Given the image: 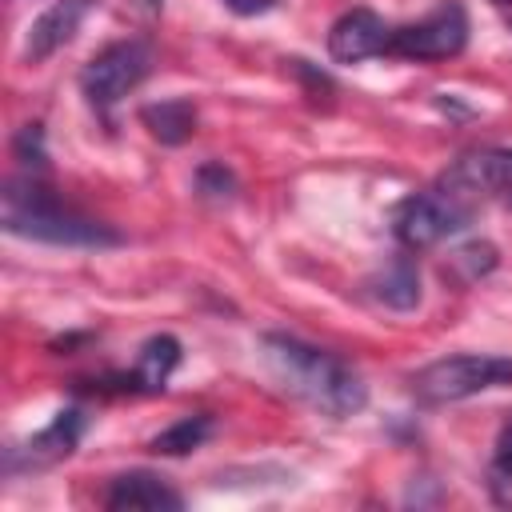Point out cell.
<instances>
[{"label":"cell","mask_w":512,"mask_h":512,"mask_svg":"<svg viewBox=\"0 0 512 512\" xmlns=\"http://www.w3.org/2000/svg\"><path fill=\"white\" fill-rule=\"evenodd\" d=\"M260 348H264L260 356H264V368L272 372V380L284 392H292L296 400H304L308 408L340 420L368 404L364 380L336 352H324V348L304 344L284 332H268L260 340Z\"/></svg>","instance_id":"1"},{"label":"cell","mask_w":512,"mask_h":512,"mask_svg":"<svg viewBox=\"0 0 512 512\" xmlns=\"http://www.w3.org/2000/svg\"><path fill=\"white\" fill-rule=\"evenodd\" d=\"M4 232L40 240V244H68V248H108L120 244V232L84 216L80 208L64 204L56 192L40 188L32 176L4 184Z\"/></svg>","instance_id":"2"},{"label":"cell","mask_w":512,"mask_h":512,"mask_svg":"<svg viewBox=\"0 0 512 512\" xmlns=\"http://www.w3.org/2000/svg\"><path fill=\"white\" fill-rule=\"evenodd\" d=\"M476 200L468 192H460L456 184H448L444 176L424 188V192H412L396 204L392 212V232L404 248H432L440 244L444 236H456L472 224L476 216Z\"/></svg>","instance_id":"3"},{"label":"cell","mask_w":512,"mask_h":512,"mask_svg":"<svg viewBox=\"0 0 512 512\" xmlns=\"http://www.w3.org/2000/svg\"><path fill=\"white\" fill-rule=\"evenodd\" d=\"M512 384V356H488V352H460L432 360L412 376V396L420 404H456L468 396H480L488 388Z\"/></svg>","instance_id":"4"},{"label":"cell","mask_w":512,"mask_h":512,"mask_svg":"<svg viewBox=\"0 0 512 512\" xmlns=\"http://www.w3.org/2000/svg\"><path fill=\"white\" fill-rule=\"evenodd\" d=\"M148 72H152V48L144 40H116L80 68V92L96 112H108L136 84H144Z\"/></svg>","instance_id":"5"},{"label":"cell","mask_w":512,"mask_h":512,"mask_svg":"<svg viewBox=\"0 0 512 512\" xmlns=\"http://www.w3.org/2000/svg\"><path fill=\"white\" fill-rule=\"evenodd\" d=\"M468 44V12L460 0H440L424 20L392 28L388 56L400 60H448Z\"/></svg>","instance_id":"6"},{"label":"cell","mask_w":512,"mask_h":512,"mask_svg":"<svg viewBox=\"0 0 512 512\" xmlns=\"http://www.w3.org/2000/svg\"><path fill=\"white\" fill-rule=\"evenodd\" d=\"M80 436H84V412H80V408H60L48 428H40V432L28 436L24 444L8 448L4 472L16 476V472H28V468H32V472H36V468H52L56 460L72 456V448L80 444Z\"/></svg>","instance_id":"7"},{"label":"cell","mask_w":512,"mask_h":512,"mask_svg":"<svg viewBox=\"0 0 512 512\" xmlns=\"http://www.w3.org/2000/svg\"><path fill=\"white\" fill-rule=\"evenodd\" d=\"M448 184H456L460 192H468L476 204L488 196H500L512 204V148H480V152H464L448 172Z\"/></svg>","instance_id":"8"},{"label":"cell","mask_w":512,"mask_h":512,"mask_svg":"<svg viewBox=\"0 0 512 512\" xmlns=\"http://www.w3.org/2000/svg\"><path fill=\"white\" fill-rule=\"evenodd\" d=\"M388 36L392 28L372 8H352L328 28V52L340 64H360L372 56H388Z\"/></svg>","instance_id":"9"},{"label":"cell","mask_w":512,"mask_h":512,"mask_svg":"<svg viewBox=\"0 0 512 512\" xmlns=\"http://www.w3.org/2000/svg\"><path fill=\"white\" fill-rule=\"evenodd\" d=\"M104 508L112 512H180L184 508V496L156 472H120L108 492H104Z\"/></svg>","instance_id":"10"},{"label":"cell","mask_w":512,"mask_h":512,"mask_svg":"<svg viewBox=\"0 0 512 512\" xmlns=\"http://www.w3.org/2000/svg\"><path fill=\"white\" fill-rule=\"evenodd\" d=\"M92 4H96V0H56V4H48V8L32 20V28H28L24 60H28V64H40V60H48L52 52H60V48L80 32V24H84V16H88Z\"/></svg>","instance_id":"11"},{"label":"cell","mask_w":512,"mask_h":512,"mask_svg":"<svg viewBox=\"0 0 512 512\" xmlns=\"http://www.w3.org/2000/svg\"><path fill=\"white\" fill-rule=\"evenodd\" d=\"M180 364V340L176 336H152L144 340L140 356H136V368L128 376H120V388L124 392H160L168 384V376L176 372Z\"/></svg>","instance_id":"12"},{"label":"cell","mask_w":512,"mask_h":512,"mask_svg":"<svg viewBox=\"0 0 512 512\" xmlns=\"http://www.w3.org/2000/svg\"><path fill=\"white\" fill-rule=\"evenodd\" d=\"M368 292H372L384 308L408 312V308L420 304V268L412 264V256H392V260L368 280Z\"/></svg>","instance_id":"13"},{"label":"cell","mask_w":512,"mask_h":512,"mask_svg":"<svg viewBox=\"0 0 512 512\" xmlns=\"http://www.w3.org/2000/svg\"><path fill=\"white\" fill-rule=\"evenodd\" d=\"M140 124L160 140V144H184L196 132V104L192 100H160L140 108Z\"/></svg>","instance_id":"14"},{"label":"cell","mask_w":512,"mask_h":512,"mask_svg":"<svg viewBox=\"0 0 512 512\" xmlns=\"http://www.w3.org/2000/svg\"><path fill=\"white\" fill-rule=\"evenodd\" d=\"M208 436H212V416H204V412L180 416L176 424H168L164 432H156L148 440V452H156V456H184V452L200 448Z\"/></svg>","instance_id":"15"},{"label":"cell","mask_w":512,"mask_h":512,"mask_svg":"<svg viewBox=\"0 0 512 512\" xmlns=\"http://www.w3.org/2000/svg\"><path fill=\"white\" fill-rule=\"evenodd\" d=\"M12 148H16V160L24 168H44V160H48V152H44V128L40 124H24L16 132V140H12Z\"/></svg>","instance_id":"16"},{"label":"cell","mask_w":512,"mask_h":512,"mask_svg":"<svg viewBox=\"0 0 512 512\" xmlns=\"http://www.w3.org/2000/svg\"><path fill=\"white\" fill-rule=\"evenodd\" d=\"M196 184H200L204 196H216V200H228L232 188H236V180H232V172H228L224 164H204V168L196 172Z\"/></svg>","instance_id":"17"},{"label":"cell","mask_w":512,"mask_h":512,"mask_svg":"<svg viewBox=\"0 0 512 512\" xmlns=\"http://www.w3.org/2000/svg\"><path fill=\"white\" fill-rule=\"evenodd\" d=\"M456 264H464L468 268V280H476V276H484V272L496 268V248L476 240V244H468V248L456 252Z\"/></svg>","instance_id":"18"},{"label":"cell","mask_w":512,"mask_h":512,"mask_svg":"<svg viewBox=\"0 0 512 512\" xmlns=\"http://www.w3.org/2000/svg\"><path fill=\"white\" fill-rule=\"evenodd\" d=\"M496 476H512V416L496 432Z\"/></svg>","instance_id":"19"},{"label":"cell","mask_w":512,"mask_h":512,"mask_svg":"<svg viewBox=\"0 0 512 512\" xmlns=\"http://www.w3.org/2000/svg\"><path fill=\"white\" fill-rule=\"evenodd\" d=\"M236 16H260V12H268V8H276L280 0H224Z\"/></svg>","instance_id":"20"},{"label":"cell","mask_w":512,"mask_h":512,"mask_svg":"<svg viewBox=\"0 0 512 512\" xmlns=\"http://www.w3.org/2000/svg\"><path fill=\"white\" fill-rule=\"evenodd\" d=\"M132 4H136L140 12H160V8H164V0H132Z\"/></svg>","instance_id":"21"},{"label":"cell","mask_w":512,"mask_h":512,"mask_svg":"<svg viewBox=\"0 0 512 512\" xmlns=\"http://www.w3.org/2000/svg\"><path fill=\"white\" fill-rule=\"evenodd\" d=\"M500 4H504V0H500Z\"/></svg>","instance_id":"22"}]
</instances>
